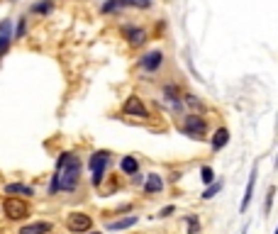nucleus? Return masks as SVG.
I'll use <instances>...</instances> for the list:
<instances>
[{
	"instance_id": "ddd939ff",
	"label": "nucleus",
	"mask_w": 278,
	"mask_h": 234,
	"mask_svg": "<svg viewBox=\"0 0 278 234\" xmlns=\"http://www.w3.org/2000/svg\"><path fill=\"white\" fill-rule=\"evenodd\" d=\"M161 93H164V100L171 103V108L178 110L183 105V103H181V88H178L176 83H164V90H161Z\"/></svg>"
},
{
	"instance_id": "9d476101",
	"label": "nucleus",
	"mask_w": 278,
	"mask_h": 234,
	"mask_svg": "<svg viewBox=\"0 0 278 234\" xmlns=\"http://www.w3.org/2000/svg\"><path fill=\"white\" fill-rule=\"evenodd\" d=\"M164 188H166V183H164V178H161L159 173H147V178H144V185H142L144 195H159Z\"/></svg>"
},
{
	"instance_id": "423d86ee",
	"label": "nucleus",
	"mask_w": 278,
	"mask_h": 234,
	"mask_svg": "<svg viewBox=\"0 0 278 234\" xmlns=\"http://www.w3.org/2000/svg\"><path fill=\"white\" fill-rule=\"evenodd\" d=\"M3 212L8 219H25L30 215V205L25 198H18V195H8L5 202H3Z\"/></svg>"
},
{
	"instance_id": "6ab92c4d",
	"label": "nucleus",
	"mask_w": 278,
	"mask_h": 234,
	"mask_svg": "<svg viewBox=\"0 0 278 234\" xmlns=\"http://www.w3.org/2000/svg\"><path fill=\"white\" fill-rule=\"evenodd\" d=\"M220 190H222V180H212V183H207V185H205V190H203V195H200V198H203V200H212Z\"/></svg>"
},
{
	"instance_id": "0eeeda50",
	"label": "nucleus",
	"mask_w": 278,
	"mask_h": 234,
	"mask_svg": "<svg viewBox=\"0 0 278 234\" xmlns=\"http://www.w3.org/2000/svg\"><path fill=\"white\" fill-rule=\"evenodd\" d=\"M164 61H166V54L161 49H151V52H147V54H142L137 59V66H139V71L144 73H156L164 66Z\"/></svg>"
},
{
	"instance_id": "b1692460",
	"label": "nucleus",
	"mask_w": 278,
	"mask_h": 234,
	"mask_svg": "<svg viewBox=\"0 0 278 234\" xmlns=\"http://www.w3.org/2000/svg\"><path fill=\"white\" fill-rule=\"evenodd\" d=\"M200 180H203L205 185L215 180V171H212V166H203V168H200Z\"/></svg>"
},
{
	"instance_id": "393cba45",
	"label": "nucleus",
	"mask_w": 278,
	"mask_h": 234,
	"mask_svg": "<svg viewBox=\"0 0 278 234\" xmlns=\"http://www.w3.org/2000/svg\"><path fill=\"white\" fill-rule=\"evenodd\" d=\"M10 42H13V35H0V59L8 54V49H10Z\"/></svg>"
},
{
	"instance_id": "6e6552de",
	"label": "nucleus",
	"mask_w": 278,
	"mask_h": 234,
	"mask_svg": "<svg viewBox=\"0 0 278 234\" xmlns=\"http://www.w3.org/2000/svg\"><path fill=\"white\" fill-rule=\"evenodd\" d=\"M64 224H66V229L74 234H83L88 232V229H93V217L88 215V212H69L66 215V219H64Z\"/></svg>"
},
{
	"instance_id": "5701e85b",
	"label": "nucleus",
	"mask_w": 278,
	"mask_h": 234,
	"mask_svg": "<svg viewBox=\"0 0 278 234\" xmlns=\"http://www.w3.org/2000/svg\"><path fill=\"white\" fill-rule=\"evenodd\" d=\"M273 198H276V185H268V190H266V205H263V212H266V215H268L271 207H273Z\"/></svg>"
},
{
	"instance_id": "7c9ffc66",
	"label": "nucleus",
	"mask_w": 278,
	"mask_h": 234,
	"mask_svg": "<svg viewBox=\"0 0 278 234\" xmlns=\"http://www.w3.org/2000/svg\"><path fill=\"white\" fill-rule=\"evenodd\" d=\"M276 168H278V159H276Z\"/></svg>"
},
{
	"instance_id": "f257e3e1",
	"label": "nucleus",
	"mask_w": 278,
	"mask_h": 234,
	"mask_svg": "<svg viewBox=\"0 0 278 234\" xmlns=\"http://www.w3.org/2000/svg\"><path fill=\"white\" fill-rule=\"evenodd\" d=\"M81 171H83V163L78 159L76 151H64L56 161V171L52 176L49 183V195L56 193H74L81 183Z\"/></svg>"
},
{
	"instance_id": "f3484780",
	"label": "nucleus",
	"mask_w": 278,
	"mask_h": 234,
	"mask_svg": "<svg viewBox=\"0 0 278 234\" xmlns=\"http://www.w3.org/2000/svg\"><path fill=\"white\" fill-rule=\"evenodd\" d=\"M181 103L188 105L190 112H205V103L198 95H193V93H181Z\"/></svg>"
},
{
	"instance_id": "cd10ccee",
	"label": "nucleus",
	"mask_w": 278,
	"mask_h": 234,
	"mask_svg": "<svg viewBox=\"0 0 278 234\" xmlns=\"http://www.w3.org/2000/svg\"><path fill=\"white\" fill-rule=\"evenodd\" d=\"M173 212H176V207H173V205H168V207H161L156 217H168V215H173Z\"/></svg>"
},
{
	"instance_id": "a878e982",
	"label": "nucleus",
	"mask_w": 278,
	"mask_h": 234,
	"mask_svg": "<svg viewBox=\"0 0 278 234\" xmlns=\"http://www.w3.org/2000/svg\"><path fill=\"white\" fill-rule=\"evenodd\" d=\"M25 32H27V20L20 18L18 27H15V32H13V39H22V37H25Z\"/></svg>"
},
{
	"instance_id": "a211bd4d",
	"label": "nucleus",
	"mask_w": 278,
	"mask_h": 234,
	"mask_svg": "<svg viewBox=\"0 0 278 234\" xmlns=\"http://www.w3.org/2000/svg\"><path fill=\"white\" fill-rule=\"evenodd\" d=\"M54 10V3L52 0H39V3H35L32 8H30V13H35V15H49Z\"/></svg>"
},
{
	"instance_id": "aec40b11",
	"label": "nucleus",
	"mask_w": 278,
	"mask_h": 234,
	"mask_svg": "<svg viewBox=\"0 0 278 234\" xmlns=\"http://www.w3.org/2000/svg\"><path fill=\"white\" fill-rule=\"evenodd\" d=\"M154 3L151 0H120V8H137V10H149Z\"/></svg>"
},
{
	"instance_id": "4be33fe9",
	"label": "nucleus",
	"mask_w": 278,
	"mask_h": 234,
	"mask_svg": "<svg viewBox=\"0 0 278 234\" xmlns=\"http://www.w3.org/2000/svg\"><path fill=\"white\" fill-rule=\"evenodd\" d=\"M120 10V0H105L103 5H100V13L103 15H112V13H117Z\"/></svg>"
},
{
	"instance_id": "f03ea898",
	"label": "nucleus",
	"mask_w": 278,
	"mask_h": 234,
	"mask_svg": "<svg viewBox=\"0 0 278 234\" xmlns=\"http://www.w3.org/2000/svg\"><path fill=\"white\" fill-rule=\"evenodd\" d=\"M110 151L108 149H98L93 151L91 159H88V168H91V185L93 188H100L103 180H105V173L110 168Z\"/></svg>"
},
{
	"instance_id": "bb28decb",
	"label": "nucleus",
	"mask_w": 278,
	"mask_h": 234,
	"mask_svg": "<svg viewBox=\"0 0 278 234\" xmlns=\"http://www.w3.org/2000/svg\"><path fill=\"white\" fill-rule=\"evenodd\" d=\"M0 35H13V20H0Z\"/></svg>"
},
{
	"instance_id": "2eb2a0df",
	"label": "nucleus",
	"mask_w": 278,
	"mask_h": 234,
	"mask_svg": "<svg viewBox=\"0 0 278 234\" xmlns=\"http://www.w3.org/2000/svg\"><path fill=\"white\" fill-rule=\"evenodd\" d=\"M137 222H139V215H125V217H120V219H112V222H108V229H110V232L130 229V227H134Z\"/></svg>"
},
{
	"instance_id": "7ed1b4c3",
	"label": "nucleus",
	"mask_w": 278,
	"mask_h": 234,
	"mask_svg": "<svg viewBox=\"0 0 278 234\" xmlns=\"http://www.w3.org/2000/svg\"><path fill=\"white\" fill-rule=\"evenodd\" d=\"M178 129L183 132L185 137L203 142L205 137H207V120H205L200 112H185L183 117H181V125H178Z\"/></svg>"
},
{
	"instance_id": "dca6fc26",
	"label": "nucleus",
	"mask_w": 278,
	"mask_h": 234,
	"mask_svg": "<svg viewBox=\"0 0 278 234\" xmlns=\"http://www.w3.org/2000/svg\"><path fill=\"white\" fill-rule=\"evenodd\" d=\"M120 171H122L125 176H139V159L132 156V154L122 156V159H120Z\"/></svg>"
},
{
	"instance_id": "412c9836",
	"label": "nucleus",
	"mask_w": 278,
	"mask_h": 234,
	"mask_svg": "<svg viewBox=\"0 0 278 234\" xmlns=\"http://www.w3.org/2000/svg\"><path fill=\"white\" fill-rule=\"evenodd\" d=\"M185 224H188V234H200V219L198 215H185Z\"/></svg>"
},
{
	"instance_id": "1a4fd4ad",
	"label": "nucleus",
	"mask_w": 278,
	"mask_h": 234,
	"mask_svg": "<svg viewBox=\"0 0 278 234\" xmlns=\"http://www.w3.org/2000/svg\"><path fill=\"white\" fill-rule=\"evenodd\" d=\"M256 176H259V163L251 166V173H249V180H246V190H244V198L239 202V212L244 215L246 207L251 205V198H254V188H256Z\"/></svg>"
},
{
	"instance_id": "20e7f679",
	"label": "nucleus",
	"mask_w": 278,
	"mask_h": 234,
	"mask_svg": "<svg viewBox=\"0 0 278 234\" xmlns=\"http://www.w3.org/2000/svg\"><path fill=\"white\" fill-rule=\"evenodd\" d=\"M120 112H122L125 117H137V120H149V117H151L147 103H144L139 95H134V93H132V95H127V98L122 100Z\"/></svg>"
},
{
	"instance_id": "39448f33",
	"label": "nucleus",
	"mask_w": 278,
	"mask_h": 234,
	"mask_svg": "<svg viewBox=\"0 0 278 234\" xmlns=\"http://www.w3.org/2000/svg\"><path fill=\"white\" fill-rule=\"evenodd\" d=\"M120 35L127 39V44H130L132 49H139V47H144L149 42V32L142 27V25H134V22L122 25V27H120Z\"/></svg>"
},
{
	"instance_id": "f8f14e48",
	"label": "nucleus",
	"mask_w": 278,
	"mask_h": 234,
	"mask_svg": "<svg viewBox=\"0 0 278 234\" xmlns=\"http://www.w3.org/2000/svg\"><path fill=\"white\" fill-rule=\"evenodd\" d=\"M227 144H229V129H227V127H217L215 134L210 137V149L217 154V151H222Z\"/></svg>"
},
{
	"instance_id": "9b49d317",
	"label": "nucleus",
	"mask_w": 278,
	"mask_h": 234,
	"mask_svg": "<svg viewBox=\"0 0 278 234\" xmlns=\"http://www.w3.org/2000/svg\"><path fill=\"white\" fill-rule=\"evenodd\" d=\"M54 229V222H47V219H37V222H30L25 227H20L18 234H52Z\"/></svg>"
},
{
	"instance_id": "c756f323",
	"label": "nucleus",
	"mask_w": 278,
	"mask_h": 234,
	"mask_svg": "<svg viewBox=\"0 0 278 234\" xmlns=\"http://www.w3.org/2000/svg\"><path fill=\"white\" fill-rule=\"evenodd\" d=\"M273 234H278V227H276V232H273Z\"/></svg>"
},
{
	"instance_id": "c85d7f7f",
	"label": "nucleus",
	"mask_w": 278,
	"mask_h": 234,
	"mask_svg": "<svg viewBox=\"0 0 278 234\" xmlns=\"http://www.w3.org/2000/svg\"><path fill=\"white\" fill-rule=\"evenodd\" d=\"M83 234H105V232H98V229H88V232H83Z\"/></svg>"
},
{
	"instance_id": "4468645a",
	"label": "nucleus",
	"mask_w": 278,
	"mask_h": 234,
	"mask_svg": "<svg viewBox=\"0 0 278 234\" xmlns=\"http://www.w3.org/2000/svg\"><path fill=\"white\" fill-rule=\"evenodd\" d=\"M5 195H18V198H32L35 188L27 183H8L5 185Z\"/></svg>"
}]
</instances>
